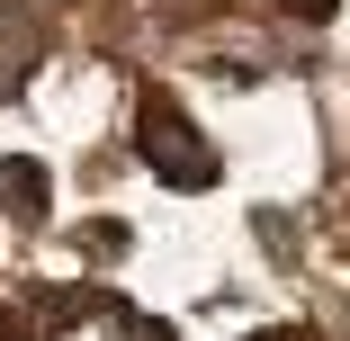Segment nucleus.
Segmentation results:
<instances>
[{"mask_svg": "<svg viewBox=\"0 0 350 341\" xmlns=\"http://www.w3.org/2000/svg\"><path fill=\"white\" fill-rule=\"evenodd\" d=\"M36 54H45V27L27 0H0V99H10L27 72H36Z\"/></svg>", "mask_w": 350, "mask_h": 341, "instance_id": "nucleus-2", "label": "nucleus"}, {"mask_svg": "<svg viewBox=\"0 0 350 341\" xmlns=\"http://www.w3.org/2000/svg\"><path fill=\"white\" fill-rule=\"evenodd\" d=\"M135 153H144V171L171 180V189H216V153H206L198 117L171 90H144V99H135Z\"/></svg>", "mask_w": 350, "mask_h": 341, "instance_id": "nucleus-1", "label": "nucleus"}, {"mask_svg": "<svg viewBox=\"0 0 350 341\" xmlns=\"http://www.w3.org/2000/svg\"><path fill=\"white\" fill-rule=\"evenodd\" d=\"M243 341H306V332H243Z\"/></svg>", "mask_w": 350, "mask_h": 341, "instance_id": "nucleus-6", "label": "nucleus"}, {"mask_svg": "<svg viewBox=\"0 0 350 341\" xmlns=\"http://www.w3.org/2000/svg\"><path fill=\"white\" fill-rule=\"evenodd\" d=\"M45 197H54V180H45L27 153H10V162H0V207H10L18 225H45Z\"/></svg>", "mask_w": 350, "mask_h": 341, "instance_id": "nucleus-3", "label": "nucleus"}, {"mask_svg": "<svg viewBox=\"0 0 350 341\" xmlns=\"http://www.w3.org/2000/svg\"><path fill=\"white\" fill-rule=\"evenodd\" d=\"M0 341H27V323H18V314H0Z\"/></svg>", "mask_w": 350, "mask_h": 341, "instance_id": "nucleus-5", "label": "nucleus"}, {"mask_svg": "<svg viewBox=\"0 0 350 341\" xmlns=\"http://www.w3.org/2000/svg\"><path fill=\"white\" fill-rule=\"evenodd\" d=\"M278 10H297V18H332V0H278Z\"/></svg>", "mask_w": 350, "mask_h": 341, "instance_id": "nucleus-4", "label": "nucleus"}]
</instances>
